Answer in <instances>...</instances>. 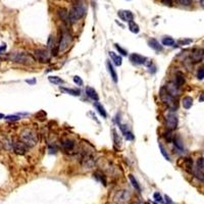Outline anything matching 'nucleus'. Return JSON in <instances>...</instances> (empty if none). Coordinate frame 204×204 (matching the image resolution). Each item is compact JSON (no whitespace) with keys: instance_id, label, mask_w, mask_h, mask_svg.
Segmentation results:
<instances>
[{"instance_id":"obj_6","label":"nucleus","mask_w":204,"mask_h":204,"mask_svg":"<svg viewBox=\"0 0 204 204\" xmlns=\"http://www.w3.org/2000/svg\"><path fill=\"white\" fill-rule=\"evenodd\" d=\"M164 121H165V127L169 131H173L178 128L179 120L175 111L167 110L164 113Z\"/></svg>"},{"instance_id":"obj_41","label":"nucleus","mask_w":204,"mask_h":204,"mask_svg":"<svg viewBox=\"0 0 204 204\" xmlns=\"http://www.w3.org/2000/svg\"><path fill=\"white\" fill-rule=\"evenodd\" d=\"M164 198H165V199H166V203H167V204H173L172 200L170 199V198H169V196H166V195H165V196H164Z\"/></svg>"},{"instance_id":"obj_12","label":"nucleus","mask_w":204,"mask_h":204,"mask_svg":"<svg viewBox=\"0 0 204 204\" xmlns=\"http://www.w3.org/2000/svg\"><path fill=\"white\" fill-rule=\"evenodd\" d=\"M117 14H118V17H120L121 20H124V22L130 23L134 20V14L131 13L130 10H124V9L118 10Z\"/></svg>"},{"instance_id":"obj_9","label":"nucleus","mask_w":204,"mask_h":204,"mask_svg":"<svg viewBox=\"0 0 204 204\" xmlns=\"http://www.w3.org/2000/svg\"><path fill=\"white\" fill-rule=\"evenodd\" d=\"M34 55L36 57V59H37L38 61L42 62V63L49 62V60H50V53H49V51H47L45 49H37V50H35Z\"/></svg>"},{"instance_id":"obj_11","label":"nucleus","mask_w":204,"mask_h":204,"mask_svg":"<svg viewBox=\"0 0 204 204\" xmlns=\"http://www.w3.org/2000/svg\"><path fill=\"white\" fill-rule=\"evenodd\" d=\"M130 60L131 62H133L134 65H145L146 61H147V58L142 55H140L138 53H133L131 54L130 56Z\"/></svg>"},{"instance_id":"obj_20","label":"nucleus","mask_w":204,"mask_h":204,"mask_svg":"<svg viewBox=\"0 0 204 204\" xmlns=\"http://www.w3.org/2000/svg\"><path fill=\"white\" fill-rule=\"evenodd\" d=\"M109 56H110V58L112 60V62L114 63V65H117V66H121V65L123 59H121V57L120 55H117V53H114V52H112V51H110V52H109Z\"/></svg>"},{"instance_id":"obj_33","label":"nucleus","mask_w":204,"mask_h":204,"mask_svg":"<svg viewBox=\"0 0 204 204\" xmlns=\"http://www.w3.org/2000/svg\"><path fill=\"white\" fill-rule=\"evenodd\" d=\"M176 3L182 5V6H190L192 3V0H176Z\"/></svg>"},{"instance_id":"obj_47","label":"nucleus","mask_w":204,"mask_h":204,"mask_svg":"<svg viewBox=\"0 0 204 204\" xmlns=\"http://www.w3.org/2000/svg\"><path fill=\"white\" fill-rule=\"evenodd\" d=\"M28 83H35V80H33V81H27Z\"/></svg>"},{"instance_id":"obj_8","label":"nucleus","mask_w":204,"mask_h":204,"mask_svg":"<svg viewBox=\"0 0 204 204\" xmlns=\"http://www.w3.org/2000/svg\"><path fill=\"white\" fill-rule=\"evenodd\" d=\"M131 192L128 190H121L115 193L113 196V202L115 204H124L130 200Z\"/></svg>"},{"instance_id":"obj_14","label":"nucleus","mask_w":204,"mask_h":204,"mask_svg":"<svg viewBox=\"0 0 204 204\" xmlns=\"http://www.w3.org/2000/svg\"><path fill=\"white\" fill-rule=\"evenodd\" d=\"M164 89L167 91V93L170 94L173 97H176L179 94V87L175 83H167L164 86Z\"/></svg>"},{"instance_id":"obj_5","label":"nucleus","mask_w":204,"mask_h":204,"mask_svg":"<svg viewBox=\"0 0 204 204\" xmlns=\"http://www.w3.org/2000/svg\"><path fill=\"white\" fill-rule=\"evenodd\" d=\"M72 41L71 33L69 32V30L62 28L61 33H60V38L58 42V51L59 52H63L69 47Z\"/></svg>"},{"instance_id":"obj_32","label":"nucleus","mask_w":204,"mask_h":204,"mask_svg":"<svg viewBox=\"0 0 204 204\" xmlns=\"http://www.w3.org/2000/svg\"><path fill=\"white\" fill-rule=\"evenodd\" d=\"M172 142H173V144H175V146L179 149V150H181V151L184 150V147H183V144H182V142L179 140V138H173V139H172Z\"/></svg>"},{"instance_id":"obj_23","label":"nucleus","mask_w":204,"mask_h":204,"mask_svg":"<svg viewBox=\"0 0 204 204\" xmlns=\"http://www.w3.org/2000/svg\"><path fill=\"white\" fill-rule=\"evenodd\" d=\"M148 44L149 46H150L152 49H154L155 51H161L162 50V46L158 43L157 40H155V39H150V40L148 41Z\"/></svg>"},{"instance_id":"obj_30","label":"nucleus","mask_w":204,"mask_h":204,"mask_svg":"<svg viewBox=\"0 0 204 204\" xmlns=\"http://www.w3.org/2000/svg\"><path fill=\"white\" fill-rule=\"evenodd\" d=\"M94 176L98 180L99 182H101L103 185L104 186H106V181H105V176L103 175V173H101L100 172H95L94 173Z\"/></svg>"},{"instance_id":"obj_42","label":"nucleus","mask_w":204,"mask_h":204,"mask_svg":"<svg viewBox=\"0 0 204 204\" xmlns=\"http://www.w3.org/2000/svg\"><path fill=\"white\" fill-rule=\"evenodd\" d=\"M191 40H184V41H181V42H179L180 44H182V45H188L189 43H191Z\"/></svg>"},{"instance_id":"obj_29","label":"nucleus","mask_w":204,"mask_h":204,"mask_svg":"<svg viewBox=\"0 0 204 204\" xmlns=\"http://www.w3.org/2000/svg\"><path fill=\"white\" fill-rule=\"evenodd\" d=\"M129 29H130L131 32L134 33V34H138L139 31H140L139 26L137 25V24L134 22V20H132V22L129 23Z\"/></svg>"},{"instance_id":"obj_21","label":"nucleus","mask_w":204,"mask_h":204,"mask_svg":"<svg viewBox=\"0 0 204 204\" xmlns=\"http://www.w3.org/2000/svg\"><path fill=\"white\" fill-rule=\"evenodd\" d=\"M182 104L185 109H190L192 107V105H193V99H192V97L185 96L182 100Z\"/></svg>"},{"instance_id":"obj_36","label":"nucleus","mask_w":204,"mask_h":204,"mask_svg":"<svg viewBox=\"0 0 204 204\" xmlns=\"http://www.w3.org/2000/svg\"><path fill=\"white\" fill-rule=\"evenodd\" d=\"M197 78L198 80H203L204 79V68H200L197 72Z\"/></svg>"},{"instance_id":"obj_22","label":"nucleus","mask_w":204,"mask_h":204,"mask_svg":"<svg viewBox=\"0 0 204 204\" xmlns=\"http://www.w3.org/2000/svg\"><path fill=\"white\" fill-rule=\"evenodd\" d=\"M106 65H107L108 72H109V74H110V76H111L112 81H113L114 83H117V72L114 71V69H113V66H112L111 62L107 61V62H106Z\"/></svg>"},{"instance_id":"obj_39","label":"nucleus","mask_w":204,"mask_h":204,"mask_svg":"<svg viewBox=\"0 0 204 204\" xmlns=\"http://www.w3.org/2000/svg\"><path fill=\"white\" fill-rule=\"evenodd\" d=\"M72 81H74L77 85H80V86L83 85V80H82V79L79 77V76H75V77L72 78Z\"/></svg>"},{"instance_id":"obj_16","label":"nucleus","mask_w":204,"mask_h":204,"mask_svg":"<svg viewBox=\"0 0 204 204\" xmlns=\"http://www.w3.org/2000/svg\"><path fill=\"white\" fill-rule=\"evenodd\" d=\"M117 124H120L121 133H123V135H124V138H126L127 140H129V141H133V140H134V135H133V133L129 130V128H128L126 124H121L120 123H117Z\"/></svg>"},{"instance_id":"obj_37","label":"nucleus","mask_w":204,"mask_h":204,"mask_svg":"<svg viewBox=\"0 0 204 204\" xmlns=\"http://www.w3.org/2000/svg\"><path fill=\"white\" fill-rule=\"evenodd\" d=\"M114 47L117 48V51H118V52H120V53L121 54V55H124V56H127V55H128L127 51L124 50V49H123V48H121V46H120V45H118V44H114Z\"/></svg>"},{"instance_id":"obj_34","label":"nucleus","mask_w":204,"mask_h":204,"mask_svg":"<svg viewBox=\"0 0 204 204\" xmlns=\"http://www.w3.org/2000/svg\"><path fill=\"white\" fill-rule=\"evenodd\" d=\"M113 141H114V144L117 146V147H120L121 146V139H120V137H118V135H117V131H113Z\"/></svg>"},{"instance_id":"obj_18","label":"nucleus","mask_w":204,"mask_h":204,"mask_svg":"<svg viewBox=\"0 0 204 204\" xmlns=\"http://www.w3.org/2000/svg\"><path fill=\"white\" fill-rule=\"evenodd\" d=\"M58 17H59V19L65 24V25H68V24L69 23V13L65 8H60V9H58Z\"/></svg>"},{"instance_id":"obj_1","label":"nucleus","mask_w":204,"mask_h":204,"mask_svg":"<svg viewBox=\"0 0 204 204\" xmlns=\"http://www.w3.org/2000/svg\"><path fill=\"white\" fill-rule=\"evenodd\" d=\"M20 140L25 144L28 148L35 147L38 143V135L35 130L26 128L20 134Z\"/></svg>"},{"instance_id":"obj_13","label":"nucleus","mask_w":204,"mask_h":204,"mask_svg":"<svg viewBox=\"0 0 204 204\" xmlns=\"http://www.w3.org/2000/svg\"><path fill=\"white\" fill-rule=\"evenodd\" d=\"M82 164H83L84 167L86 169H92L95 165V159L93 158L92 155L90 154H86L82 159Z\"/></svg>"},{"instance_id":"obj_24","label":"nucleus","mask_w":204,"mask_h":204,"mask_svg":"<svg viewBox=\"0 0 204 204\" xmlns=\"http://www.w3.org/2000/svg\"><path fill=\"white\" fill-rule=\"evenodd\" d=\"M185 83H186V79H185V77L181 74V72H178V74L176 75L175 84L180 88V87H182Z\"/></svg>"},{"instance_id":"obj_48","label":"nucleus","mask_w":204,"mask_h":204,"mask_svg":"<svg viewBox=\"0 0 204 204\" xmlns=\"http://www.w3.org/2000/svg\"><path fill=\"white\" fill-rule=\"evenodd\" d=\"M153 204H158V203H157V202H154Z\"/></svg>"},{"instance_id":"obj_15","label":"nucleus","mask_w":204,"mask_h":204,"mask_svg":"<svg viewBox=\"0 0 204 204\" xmlns=\"http://www.w3.org/2000/svg\"><path fill=\"white\" fill-rule=\"evenodd\" d=\"M203 49H201V48H199V49H195L193 52H192L191 54V59L193 60L194 62H200L202 61L203 59Z\"/></svg>"},{"instance_id":"obj_31","label":"nucleus","mask_w":204,"mask_h":204,"mask_svg":"<svg viewBox=\"0 0 204 204\" xmlns=\"http://www.w3.org/2000/svg\"><path fill=\"white\" fill-rule=\"evenodd\" d=\"M162 44L165 45V46H172V45L175 44V41L170 37H164L162 38Z\"/></svg>"},{"instance_id":"obj_38","label":"nucleus","mask_w":204,"mask_h":204,"mask_svg":"<svg viewBox=\"0 0 204 204\" xmlns=\"http://www.w3.org/2000/svg\"><path fill=\"white\" fill-rule=\"evenodd\" d=\"M159 148H160L161 154H162L163 156L165 157V159H166V160H170V159H169V154L166 153L165 149H164V147H163V146H162V144H159Z\"/></svg>"},{"instance_id":"obj_46","label":"nucleus","mask_w":204,"mask_h":204,"mask_svg":"<svg viewBox=\"0 0 204 204\" xmlns=\"http://www.w3.org/2000/svg\"><path fill=\"white\" fill-rule=\"evenodd\" d=\"M131 204H143V203H141V202H133V203H131Z\"/></svg>"},{"instance_id":"obj_44","label":"nucleus","mask_w":204,"mask_h":204,"mask_svg":"<svg viewBox=\"0 0 204 204\" xmlns=\"http://www.w3.org/2000/svg\"><path fill=\"white\" fill-rule=\"evenodd\" d=\"M5 49H6V45L3 44V45H2V47H0V54L3 52V51H4Z\"/></svg>"},{"instance_id":"obj_27","label":"nucleus","mask_w":204,"mask_h":204,"mask_svg":"<svg viewBox=\"0 0 204 204\" xmlns=\"http://www.w3.org/2000/svg\"><path fill=\"white\" fill-rule=\"evenodd\" d=\"M95 107H96V109H97V111H98V113L101 115L102 117H104V118H106L107 117V113H106V110L104 109V107L101 105V104H99V103H95Z\"/></svg>"},{"instance_id":"obj_49","label":"nucleus","mask_w":204,"mask_h":204,"mask_svg":"<svg viewBox=\"0 0 204 204\" xmlns=\"http://www.w3.org/2000/svg\"><path fill=\"white\" fill-rule=\"evenodd\" d=\"M165 204H167V203H165Z\"/></svg>"},{"instance_id":"obj_28","label":"nucleus","mask_w":204,"mask_h":204,"mask_svg":"<svg viewBox=\"0 0 204 204\" xmlns=\"http://www.w3.org/2000/svg\"><path fill=\"white\" fill-rule=\"evenodd\" d=\"M129 180H130V182H131V184H132V186L136 189L137 191H139V192L141 191V187H140L139 183H138V181L136 180L135 176H134L133 175H130V176H129Z\"/></svg>"},{"instance_id":"obj_19","label":"nucleus","mask_w":204,"mask_h":204,"mask_svg":"<svg viewBox=\"0 0 204 204\" xmlns=\"http://www.w3.org/2000/svg\"><path fill=\"white\" fill-rule=\"evenodd\" d=\"M86 93H87L88 97H89L90 99L94 100V101H98V100H99L98 94H97V92L95 91V89H93V88L88 87L87 89H86Z\"/></svg>"},{"instance_id":"obj_25","label":"nucleus","mask_w":204,"mask_h":204,"mask_svg":"<svg viewBox=\"0 0 204 204\" xmlns=\"http://www.w3.org/2000/svg\"><path fill=\"white\" fill-rule=\"evenodd\" d=\"M48 80H49L50 83H52L53 85H62V84H65V81H63L61 78L55 77V76H49V77H48Z\"/></svg>"},{"instance_id":"obj_10","label":"nucleus","mask_w":204,"mask_h":204,"mask_svg":"<svg viewBox=\"0 0 204 204\" xmlns=\"http://www.w3.org/2000/svg\"><path fill=\"white\" fill-rule=\"evenodd\" d=\"M13 149L17 154L24 155L28 152V147L20 141V140H14L13 142Z\"/></svg>"},{"instance_id":"obj_7","label":"nucleus","mask_w":204,"mask_h":204,"mask_svg":"<svg viewBox=\"0 0 204 204\" xmlns=\"http://www.w3.org/2000/svg\"><path fill=\"white\" fill-rule=\"evenodd\" d=\"M192 170L193 173L199 181L202 182L204 180V160L203 157L198 158L196 163L194 165H192Z\"/></svg>"},{"instance_id":"obj_35","label":"nucleus","mask_w":204,"mask_h":204,"mask_svg":"<svg viewBox=\"0 0 204 204\" xmlns=\"http://www.w3.org/2000/svg\"><path fill=\"white\" fill-rule=\"evenodd\" d=\"M153 198H154V200H155V202H163V198H162V196L158 193V192H155V193L153 194Z\"/></svg>"},{"instance_id":"obj_3","label":"nucleus","mask_w":204,"mask_h":204,"mask_svg":"<svg viewBox=\"0 0 204 204\" xmlns=\"http://www.w3.org/2000/svg\"><path fill=\"white\" fill-rule=\"evenodd\" d=\"M160 97H161V100H162L164 104L169 107V110L176 111V109H178L179 104H178V101H176V98L167 93V91L164 89V87L161 88L160 90Z\"/></svg>"},{"instance_id":"obj_17","label":"nucleus","mask_w":204,"mask_h":204,"mask_svg":"<svg viewBox=\"0 0 204 204\" xmlns=\"http://www.w3.org/2000/svg\"><path fill=\"white\" fill-rule=\"evenodd\" d=\"M61 146H62V148L65 149V150L71 151L75 147V141H72V139H69V138L62 139L61 140Z\"/></svg>"},{"instance_id":"obj_26","label":"nucleus","mask_w":204,"mask_h":204,"mask_svg":"<svg viewBox=\"0 0 204 204\" xmlns=\"http://www.w3.org/2000/svg\"><path fill=\"white\" fill-rule=\"evenodd\" d=\"M61 89V91L62 92H65V93H68V94H69V95H72V96H79L80 95V90H76V89H69V88H65V87H61L60 88Z\"/></svg>"},{"instance_id":"obj_4","label":"nucleus","mask_w":204,"mask_h":204,"mask_svg":"<svg viewBox=\"0 0 204 204\" xmlns=\"http://www.w3.org/2000/svg\"><path fill=\"white\" fill-rule=\"evenodd\" d=\"M8 58H9L11 61L17 62V63H26V65H31L35 61L34 57L30 55L29 53L26 52H14L10 53L8 55Z\"/></svg>"},{"instance_id":"obj_40","label":"nucleus","mask_w":204,"mask_h":204,"mask_svg":"<svg viewBox=\"0 0 204 204\" xmlns=\"http://www.w3.org/2000/svg\"><path fill=\"white\" fill-rule=\"evenodd\" d=\"M6 120L7 121H19L20 117L19 115H8V117H6Z\"/></svg>"},{"instance_id":"obj_45","label":"nucleus","mask_w":204,"mask_h":204,"mask_svg":"<svg viewBox=\"0 0 204 204\" xmlns=\"http://www.w3.org/2000/svg\"><path fill=\"white\" fill-rule=\"evenodd\" d=\"M3 117H4V115L2 113H0V120H1V118H3Z\"/></svg>"},{"instance_id":"obj_2","label":"nucleus","mask_w":204,"mask_h":204,"mask_svg":"<svg viewBox=\"0 0 204 204\" xmlns=\"http://www.w3.org/2000/svg\"><path fill=\"white\" fill-rule=\"evenodd\" d=\"M87 7L83 3H77L71 8L69 13V19L71 23H77L79 20H81L86 14Z\"/></svg>"},{"instance_id":"obj_43","label":"nucleus","mask_w":204,"mask_h":204,"mask_svg":"<svg viewBox=\"0 0 204 204\" xmlns=\"http://www.w3.org/2000/svg\"><path fill=\"white\" fill-rule=\"evenodd\" d=\"M162 2L166 5H172V0H162Z\"/></svg>"}]
</instances>
